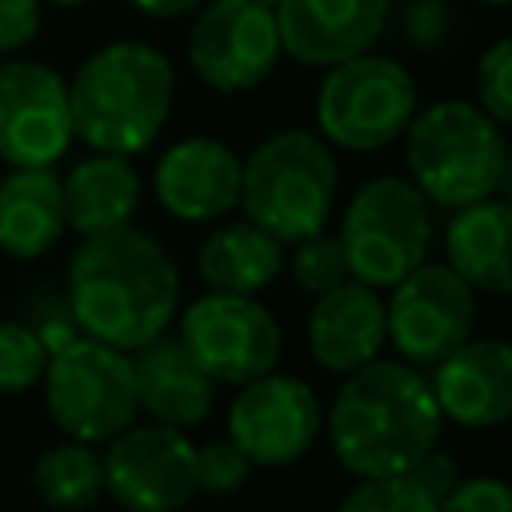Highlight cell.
I'll use <instances>...</instances> for the list:
<instances>
[{
    "mask_svg": "<svg viewBox=\"0 0 512 512\" xmlns=\"http://www.w3.org/2000/svg\"><path fill=\"white\" fill-rule=\"evenodd\" d=\"M304 336H308V352H312L316 368H324L332 376H344V372L368 364L372 356H380L384 336H388L380 288L348 276L336 288L312 296Z\"/></svg>",
    "mask_w": 512,
    "mask_h": 512,
    "instance_id": "18",
    "label": "cell"
},
{
    "mask_svg": "<svg viewBox=\"0 0 512 512\" xmlns=\"http://www.w3.org/2000/svg\"><path fill=\"white\" fill-rule=\"evenodd\" d=\"M272 16L280 52L304 68H328L380 40L388 0H276Z\"/></svg>",
    "mask_w": 512,
    "mask_h": 512,
    "instance_id": "17",
    "label": "cell"
},
{
    "mask_svg": "<svg viewBox=\"0 0 512 512\" xmlns=\"http://www.w3.org/2000/svg\"><path fill=\"white\" fill-rule=\"evenodd\" d=\"M68 84L40 60L0 64V160L12 168H52L72 148Z\"/></svg>",
    "mask_w": 512,
    "mask_h": 512,
    "instance_id": "14",
    "label": "cell"
},
{
    "mask_svg": "<svg viewBox=\"0 0 512 512\" xmlns=\"http://www.w3.org/2000/svg\"><path fill=\"white\" fill-rule=\"evenodd\" d=\"M272 8L256 0H204L188 32V64L200 84L224 96L260 88L280 64Z\"/></svg>",
    "mask_w": 512,
    "mask_h": 512,
    "instance_id": "10",
    "label": "cell"
},
{
    "mask_svg": "<svg viewBox=\"0 0 512 512\" xmlns=\"http://www.w3.org/2000/svg\"><path fill=\"white\" fill-rule=\"evenodd\" d=\"M40 384L52 424L76 440L104 444L140 416L132 356L84 332L48 352Z\"/></svg>",
    "mask_w": 512,
    "mask_h": 512,
    "instance_id": "8",
    "label": "cell"
},
{
    "mask_svg": "<svg viewBox=\"0 0 512 512\" xmlns=\"http://www.w3.org/2000/svg\"><path fill=\"white\" fill-rule=\"evenodd\" d=\"M32 492L48 508H92L104 500V460L92 440L64 436L32 460Z\"/></svg>",
    "mask_w": 512,
    "mask_h": 512,
    "instance_id": "25",
    "label": "cell"
},
{
    "mask_svg": "<svg viewBox=\"0 0 512 512\" xmlns=\"http://www.w3.org/2000/svg\"><path fill=\"white\" fill-rule=\"evenodd\" d=\"M340 172L332 144L308 128H280L240 156V208L280 244L324 232Z\"/></svg>",
    "mask_w": 512,
    "mask_h": 512,
    "instance_id": "5",
    "label": "cell"
},
{
    "mask_svg": "<svg viewBox=\"0 0 512 512\" xmlns=\"http://www.w3.org/2000/svg\"><path fill=\"white\" fill-rule=\"evenodd\" d=\"M176 100L172 60L140 40H112L96 48L68 80L72 136L96 152H144Z\"/></svg>",
    "mask_w": 512,
    "mask_h": 512,
    "instance_id": "3",
    "label": "cell"
},
{
    "mask_svg": "<svg viewBox=\"0 0 512 512\" xmlns=\"http://www.w3.org/2000/svg\"><path fill=\"white\" fill-rule=\"evenodd\" d=\"M256 4H264V8H276V0H256Z\"/></svg>",
    "mask_w": 512,
    "mask_h": 512,
    "instance_id": "37",
    "label": "cell"
},
{
    "mask_svg": "<svg viewBox=\"0 0 512 512\" xmlns=\"http://www.w3.org/2000/svg\"><path fill=\"white\" fill-rule=\"evenodd\" d=\"M508 224L512 212L496 196L452 208L444 232V264L456 268L480 296H508Z\"/></svg>",
    "mask_w": 512,
    "mask_h": 512,
    "instance_id": "23",
    "label": "cell"
},
{
    "mask_svg": "<svg viewBox=\"0 0 512 512\" xmlns=\"http://www.w3.org/2000/svg\"><path fill=\"white\" fill-rule=\"evenodd\" d=\"M40 36V0H0V56L28 48Z\"/></svg>",
    "mask_w": 512,
    "mask_h": 512,
    "instance_id": "32",
    "label": "cell"
},
{
    "mask_svg": "<svg viewBox=\"0 0 512 512\" xmlns=\"http://www.w3.org/2000/svg\"><path fill=\"white\" fill-rule=\"evenodd\" d=\"M176 340L216 384H244L272 372L284 348L280 320L244 292L208 288L184 312H176Z\"/></svg>",
    "mask_w": 512,
    "mask_h": 512,
    "instance_id": "9",
    "label": "cell"
},
{
    "mask_svg": "<svg viewBox=\"0 0 512 512\" xmlns=\"http://www.w3.org/2000/svg\"><path fill=\"white\" fill-rule=\"evenodd\" d=\"M416 80L412 72L392 60L356 52L340 64H328L320 88H316V128L328 144L348 148V152H376L400 140L404 124L416 112Z\"/></svg>",
    "mask_w": 512,
    "mask_h": 512,
    "instance_id": "7",
    "label": "cell"
},
{
    "mask_svg": "<svg viewBox=\"0 0 512 512\" xmlns=\"http://www.w3.org/2000/svg\"><path fill=\"white\" fill-rule=\"evenodd\" d=\"M48 348L24 320H0V396H20L40 384Z\"/></svg>",
    "mask_w": 512,
    "mask_h": 512,
    "instance_id": "26",
    "label": "cell"
},
{
    "mask_svg": "<svg viewBox=\"0 0 512 512\" xmlns=\"http://www.w3.org/2000/svg\"><path fill=\"white\" fill-rule=\"evenodd\" d=\"M64 304L84 336L136 352L176 320L180 268L152 232L132 224L92 232L68 264Z\"/></svg>",
    "mask_w": 512,
    "mask_h": 512,
    "instance_id": "1",
    "label": "cell"
},
{
    "mask_svg": "<svg viewBox=\"0 0 512 512\" xmlns=\"http://www.w3.org/2000/svg\"><path fill=\"white\" fill-rule=\"evenodd\" d=\"M476 4H484V8H504L508 0H476Z\"/></svg>",
    "mask_w": 512,
    "mask_h": 512,
    "instance_id": "36",
    "label": "cell"
},
{
    "mask_svg": "<svg viewBox=\"0 0 512 512\" xmlns=\"http://www.w3.org/2000/svg\"><path fill=\"white\" fill-rule=\"evenodd\" d=\"M128 4L152 20H180V16H192L204 0H128Z\"/></svg>",
    "mask_w": 512,
    "mask_h": 512,
    "instance_id": "34",
    "label": "cell"
},
{
    "mask_svg": "<svg viewBox=\"0 0 512 512\" xmlns=\"http://www.w3.org/2000/svg\"><path fill=\"white\" fill-rule=\"evenodd\" d=\"M284 268L292 272V284L308 296H320L348 280V264L340 252V240L328 232H312L304 240H292V256H284Z\"/></svg>",
    "mask_w": 512,
    "mask_h": 512,
    "instance_id": "27",
    "label": "cell"
},
{
    "mask_svg": "<svg viewBox=\"0 0 512 512\" xmlns=\"http://www.w3.org/2000/svg\"><path fill=\"white\" fill-rule=\"evenodd\" d=\"M404 168L408 180L440 208H464L496 196L508 176V140L472 100H436L416 108L404 124Z\"/></svg>",
    "mask_w": 512,
    "mask_h": 512,
    "instance_id": "4",
    "label": "cell"
},
{
    "mask_svg": "<svg viewBox=\"0 0 512 512\" xmlns=\"http://www.w3.org/2000/svg\"><path fill=\"white\" fill-rule=\"evenodd\" d=\"M64 192V220L72 232L92 236L120 228L140 208V172L120 152H96L76 160L72 172L60 180Z\"/></svg>",
    "mask_w": 512,
    "mask_h": 512,
    "instance_id": "21",
    "label": "cell"
},
{
    "mask_svg": "<svg viewBox=\"0 0 512 512\" xmlns=\"http://www.w3.org/2000/svg\"><path fill=\"white\" fill-rule=\"evenodd\" d=\"M456 32V8L448 0H408L404 8V40L416 52L444 48Z\"/></svg>",
    "mask_w": 512,
    "mask_h": 512,
    "instance_id": "30",
    "label": "cell"
},
{
    "mask_svg": "<svg viewBox=\"0 0 512 512\" xmlns=\"http://www.w3.org/2000/svg\"><path fill=\"white\" fill-rule=\"evenodd\" d=\"M224 424L228 440L252 460V468H284L316 444L324 408L308 380L272 368L240 384Z\"/></svg>",
    "mask_w": 512,
    "mask_h": 512,
    "instance_id": "12",
    "label": "cell"
},
{
    "mask_svg": "<svg viewBox=\"0 0 512 512\" xmlns=\"http://www.w3.org/2000/svg\"><path fill=\"white\" fill-rule=\"evenodd\" d=\"M32 328H36V336H40V344H44L48 352L60 348V344H68L72 336H80V328H76L68 304H64V300H48V296H40V300L32 304Z\"/></svg>",
    "mask_w": 512,
    "mask_h": 512,
    "instance_id": "33",
    "label": "cell"
},
{
    "mask_svg": "<svg viewBox=\"0 0 512 512\" xmlns=\"http://www.w3.org/2000/svg\"><path fill=\"white\" fill-rule=\"evenodd\" d=\"M352 280L392 288L432 248V204L404 176H372L360 184L336 228Z\"/></svg>",
    "mask_w": 512,
    "mask_h": 512,
    "instance_id": "6",
    "label": "cell"
},
{
    "mask_svg": "<svg viewBox=\"0 0 512 512\" xmlns=\"http://www.w3.org/2000/svg\"><path fill=\"white\" fill-rule=\"evenodd\" d=\"M432 396L460 428H500L512 416V348L500 336H468L436 360Z\"/></svg>",
    "mask_w": 512,
    "mask_h": 512,
    "instance_id": "16",
    "label": "cell"
},
{
    "mask_svg": "<svg viewBox=\"0 0 512 512\" xmlns=\"http://www.w3.org/2000/svg\"><path fill=\"white\" fill-rule=\"evenodd\" d=\"M252 472V460L228 440H208L196 448V492H208V496H228L236 488H244Z\"/></svg>",
    "mask_w": 512,
    "mask_h": 512,
    "instance_id": "29",
    "label": "cell"
},
{
    "mask_svg": "<svg viewBox=\"0 0 512 512\" xmlns=\"http://www.w3.org/2000/svg\"><path fill=\"white\" fill-rule=\"evenodd\" d=\"M476 324V288L448 264H416L388 288L384 340L408 364H436Z\"/></svg>",
    "mask_w": 512,
    "mask_h": 512,
    "instance_id": "13",
    "label": "cell"
},
{
    "mask_svg": "<svg viewBox=\"0 0 512 512\" xmlns=\"http://www.w3.org/2000/svg\"><path fill=\"white\" fill-rule=\"evenodd\" d=\"M104 496L132 512H176L196 496V444L172 424H128L104 440Z\"/></svg>",
    "mask_w": 512,
    "mask_h": 512,
    "instance_id": "11",
    "label": "cell"
},
{
    "mask_svg": "<svg viewBox=\"0 0 512 512\" xmlns=\"http://www.w3.org/2000/svg\"><path fill=\"white\" fill-rule=\"evenodd\" d=\"M456 480H460L456 460L432 448L412 468L360 480L352 492L340 496V508L344 512H436Z\"/></svg>",
    "mask_w": 512,
    "mask_h": 512,
    "instance_id": "24",
    "label": "cell"
},
{
    "mask_svg": "<svg viewBox=\"0 0 512 512\" xmlns=\"http://www.w3.org/2000/svg\"><path fill=\"white\" fill-rule=\"evenodd\" d=\"M64 192L52 168H12L0 180V252L40 260L64 236Z\"/></svg>",
    "mask_w": 512,
    "mask_h": 512,
    "instance_id": "20",
    "label": "cell"
},
{
    "mask_svg": "<svg viewBox=\"0 0 512 512\" xmlns=\"http://www.w3.org/2000/svg\"><path fill=\"white\" fill-rule=\"evenodd\" d=\"M332 456L356 480L412 468L440 444L444 416L432 384L408 360H380L344 372L324 412Z\"/></svg>",
    "mask_w": 512,
    "mask_h": 512,
    "instance_id": "2",
    "label": "cell"
},
{
    "mask_svg": "<svg viewBox=\"0 0 512 512\" xmlns=\"http://www.w3.org/2000/svg\"><path fill=\"white\" fill-rule=\"evenodd\" d=\"M156 204L184 224L224 220L240 200V156L216 136H188L160 152L152 172Z\"/></svg>",
    "mask_w": 512,
    "mask_h": 512,
    "instance_id": "15",
    "label": "cell"
},
{
    "mask_svg": "<svg viewBox=\"0 0 512 512\" xmlns=\"http://www.w3.org/2000/svg\"><path fill=\"white\" fill-rule=\"evenodd\" d=\"M136 372V404L156 424L196 428L216 408V380L188 356L176 336H156L132 352Z\"/></svg>",
    "mask_w": 512,
    "mask_h": 512,
    "instance_id": "19",
    "label": "cell"
},
{
    "mask_svg": "<svg viewBox=\"0 0 512 512\" xmlns=\"http://www.w3.org/2000/svg\"><path fill=\"white\" fill-rule=\"evenodd\" d=\"M284 248L288 244H280L272 232H264L248 216L224 220L204 236L200 256H196V272L216 292L260 296L264 288H272L284 276V256H288Z\"/></svg>",
    "mask_w": 512,
    "mask_h": 512,
    "instance_id": "22",
    "label": "cell"
},
{
    "mask_svg": "<svg viewBox=\"0 0 512 512\" xmlns=\"http://www.w3.org/2000/svg\"><path fill=\"white\" fill-rule=\"evenodd\" d=\"M440 508H460V512H504L512 508V492L500 476H460Z\"/></svg>",
    "mask_w": 512,
    "mask_h": 512,
    "instance_id": "31",
    "label": "cell"
},
{
    "mask_svg": "<svg viewBox=\"0 0 512 512\" xmlns=\"http://www.w3.org/2000/svg\"><path fill=\"white\" fill-rule=\"evenodd\" d=\"M476 104L496 120H512V44L500 36L476 60Z\"/></svg>",
    "mask_w": 512,
    "mask_h": 512,
    "instance_id": "28",
    "label": "cell"
},
{
    "mask_svg": "<svg viewBox=\"0 0 512 512\" xmlns=\"http://www.w3.org/2000/svg\"><path fill=\"white\" fill-rule=\"evenodd\" d=\"M40 4H56V8H80V4H88V0H40Z\"/></svg>",
    "mask_w": 512,
    "mask_h": 512,
    "instance_id": "35",
    "label": "cell"
}]
</instances>
